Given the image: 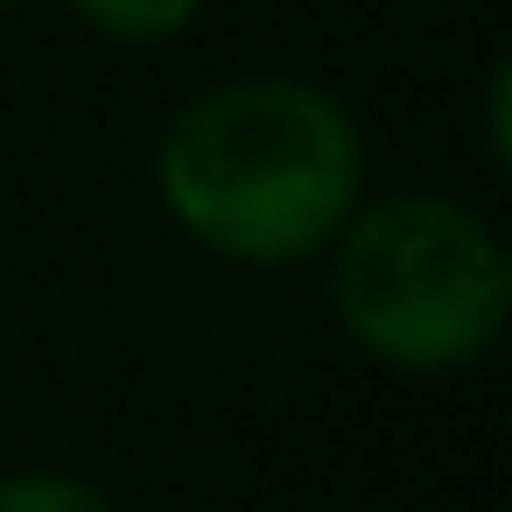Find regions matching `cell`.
<instances>
[{"label": "cell", "instance_id": "1", "mask_svg": "<svg viewBox=\"0 0 512 512\" xmlns=\"http://www.w3.org/2000/svg\"><path fill=\"white\" fill-rule=\"evenodd\" d=\"M358 113L295 71H239L190 92L155 141V204L211 260L309 267L365 204Z\"/></svg>", "mask_w": 512, "mask_h": 512}, {"label": "cell", "instance_id": "2", "mask_svg": "<svg viewBox=\"0 0 512 512\" xmlns=\"http://www.w3.org/2000/svg\"><path fill=\"white\" fill-rule=\"evenodd\" d=\"M344 337L407 379H449L498 351L512 323V253L449 190L365 197L323 253Z\"/></svg>", "mask_w": 512, "mask_h": 512}, {"label": "cell", "instance_id": "3", "mask_svg": "<svg viewBox=\"0 0 512 512\" xmlns=\"http://www.w3.org/2000/svg\"><path fill=\"white\" fill-rule=\"evenodd\" d=\"M64 15L113 50H162L197 29L204 0H64Z\"/></svg>", "mask_w": 512, "mask_h": 512}, {"label": "cell", "instance_id": "4", "mask_svg": "<svg viewBox=\"0 0 512 512\" xmlns=\"http://www.w3.org/2000/svg\"><path fill=\"white\" fill-rule=\"evenodd\" d=\"M0 512H120V498L64 463H22L0 470Z\"/></svg>", "mask_w": 512, "mask_h": 512}, {"label": "cell", "instance_id": "5", "mask_svg": "<svg viewBox=\"0 0 512 512\" xmlns=\"http://www.w3.org/2000/svg\"><path fill=\"white\" fill-rule=\"evenodd\" d=\"M484 162L498 176L512 169V57H498L484 78Z\"/></svg>", "mask_w": 512, "mask_h": 512}, {"label": "cell", "instance_id": "6", "mask_svg": "<svg viewBox=\"0 0 512 512\" xmlns=\"http://www.w3.org/2000/svg\"><path fill=\"white\" fill-rule=\"evenodd\" d=\"M8 8H15V0H0V15H8Z\"/></svg>", "mask_w": 512, "mask_h": 512}]
</instances>
